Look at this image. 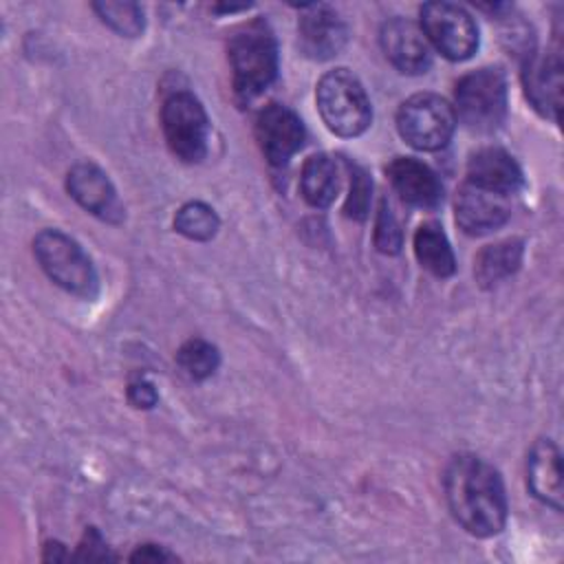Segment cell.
Returning a JSON list of instances; mask_svg holds the SVG:
<instances>
[{
    "instance_id": "cell-19",
    "label": "cell",
    "mask_w": 564,
    "mask_h": 564,
    "mask_svg": "<svg viewBox=\"0 0 564 564\" xmlns=\"http://www.w3.org/2000/svg\"><path fill=\"white\" fill-rule=\"evenodd\" d=\"M414 253L423 269L436 278H449L456 271L452 245L436 223H423L414 234Z\"/></svg>"
},
{
    "instance_id": "cell-22",
    "label": "cell",
    "mask_w": 564,
    "mask_h": 564,
    "mask_svg": "<svg viewBox=\"0 0 564 564\" xmlns=\"http://www.w3.org/2000/svg\"><path fill=\"white\" fill-rule=\"evenodd\" d=\"M176 364L189 379L203 381L216 372V368L220 364V355H218V348L212 346L209 341L189 339L178 348Z\"/></svg>"
},
{
    "instance_id": "cell-5",
    "label": "cell",
    "mask_w": 564,
    "mask_h": 564,
    "mask_svg": "<svg viewBox=\"0 0 564 564\" xmlns=\"http://www.w3.org/2000/svg\"><path fill=\"white\" fill-rule=\"evenodd\" d=\"M465 128L494 132L507 117V77L498 66L467 73L456 84V112Z\"/></svg>"
},
{
    "instance_id": "cell-10",
    "label": "cell",
    "mask_w": 564,
    "mask_h": 564,
    "mask_svg": "<svg viewBox=\"0 0 564 564\" xmlns=\"http://www.w3.org/2000/svg\"><path fill=\"white\" fill-rule=\"evenodd\" d=\"M68 194L93 216L106 223L123 220V205L110 178L95 163H77L66 174Z\"/></svg>"
},
{
    "instance_id": "cell-11",
    "label": "cell",
    "mask_w": 564,
    "mask_h": 564,
    "mask_svg": "<svg viewBox=\"0 0 564 564\" xmlns=\"http://www.w3.org/2000/svg\"><path fill=\"white\" fill-rule=\"evenodd\" d=\"M300 48L311 59L335 57L348 40V29L328 4H306L297 22Z\"/></svg>"
},
{
    "instance_id": "cell-4",
    "label": "cell",
    "mask_w": 564,
    "mask_h": 564,
    "mask_svg": "<svg viewBox=\"0 0 564 564\" xmlns=\"http://www.w3.org/2000/svg\"><path fill=\"white\" fill-rule=\"evenodd\" d=\"M315 101L326 128L339 137H359L372 121L370 99L348 68L328 70L317 82Z\"/></svg>"
},
{
    "instance_id": "cell-20",
    "label": "cell",
    "mask_w": 564,
    "mask_h": 564,
    "mask_svg": "<svg viewBox=\"0 0 564 564\" xmlns=\"http://www.w3.org/2000/svg\"><path fill=\"white\" fill-rule=\"evenodd\" d=\"M522 253H524V245L518 238H509V240L485 247L476 258V267H474L476 280L482 286H494L507 280L518 271L522 262Z\"/></svg>"
},
{
    "instance_id": "cell-14",
    "label": "cell",
    "mask_w": 564,
    "mask_h": 564,
    "mask_svg": "<svg viewBox=\"0 0 564 564\" xmlns=\"http://www.w3.org/2000/svg\"><path fill=\"white\" fill-rule=\"evenodd\" d=\"M467 183L505 198L516 194L524 185V178L511 154L500 148H482L467 163Z\"/></svg>"
},
{
    "instance_id": "cell-8",
    "label": "cell",
    "mask_w": 564,
    "mask_h": 564,
    "mask_svg": "<svg viewBox=\"0 0 564 564\" xmlns=\"http://www.w3.org/2000/svg\"><path fill=\"white\" fill-rule=\"evenodd\" d=\"M421 31L434 48L452 59H469L478 48V26L474 18L454 2H425L421 7Z\"/></svg>"
},
{
    "instance_id": "cell-26",
    "label": "cell",
    "mask_w": 564,
    "mask_h": 564,
    "mask_svg": "<svg viewBox=\"0 0 564 564\" xmlns=\"http://www.w3.org/2000/svg\"><path fill=\"white\" fill-rule=\"evenodd\" d=\"M128 401L134 405V408H141V410H150L156 405L159 401V392L156 388L145 381V379H137L128 386Z\"/></svg>"
},
{
    "instance_id": "cell-23",
    "label": "cell",
    "mask_w": 564,
    "mask_h": 564,
    "mask_svg": "<svg viewBox=\"0 0 564 564\" xmlns=\"http://www.w3.org/2000/svg\"><path fill=\"white\" fill-rule=\"evenodd\" d=\"M93 9L104 24L123 37H137L143 33L145 18L137 2H95Z\"/></svg>"
},
{
    "instance_id": "cell-24",
    "label": "cell",
    "mask_w": 564,
    "mask_h": 564,
    "mask_svg": "<svg viewBox=\"0 0 564 564\" xmlns=\"http://www.w3.org/2000/svg\"><path fill=\"white\" fill-rule=\"evenodd\" d=\"M350 170V189L348 198L344 205V214L355 220H364L370 209V192H372V181L368 172L359 165H348Z\"/></svg>"
},
{
    "instance_id": "cell-17",
    "label": "cell",
    "mask_w": 564,
    "mask_h": 564,
    "mask_svg": "<svg viewBox=\"0 0 564 564\" xmlns=\"http://www.w3.org/2000/svg\"><path fill=\"white\" fill-rule=\"evenodd\" d=\"M527 482L531 494L555 511L562 509V456L553 441L540 438L527 458Z\"/></svg>"
},
{
    "instance_id": "cell-27",
    "label": "cell",
    "mask_w": 564,
    "mask_h": 564,
    "mask_svg": "<svg viewBox=\"0 0 564 564\" xmlns=\"http://www.w3.org/2000/svg\"><path fill=\"white\" fill-rule=\"evenodd\" d=\"M77 557H82V560H106V557H110V553L106 549V542L97 533V529H93V527L86 529L84 540L79 542V549H77Z\"/></svg>"
},
{
    "instance_id": "cell-15",
    "label": "cell",
    "mask_w": 564,
    "mask_h": 564,
    "mask_svg": "<svg viewBox=\"0 0 564 564\" xmlns=\"http://www.w3.org/2000/svg\"><path fill=\"white\" fill-rule=\"evenodd\" d=\"M386 172L394 192L401 196L403 203L421 209H434L441 205L443 185L436 172L425 163L410 156H397L386 167Z\"/></svg>"
},
{
    "instance_id": "cell-21",
    "label": "cell",
    "mask_w": 564,
    "mask_h": 564,
    "mask_svg": "<svg viewBox=\"0 0 564 564\" xmlns=\"http://www.w3.org/2000/svg\"><path fill=\"white\" fill-rule=\"evenodd\" d=\"M218 227H220V220H218L214 207H209L200 200L185 203L174 216V229L189 240H198V242L212 240L216 236Z\"/></svg>"
},
{
    "instance_id": "cell-28",
    "label": "cell",
    "mask_w": 564,
    "mask_h": 564,
    "mask_svg": "<svg viewBox=\"0 0 564 564\" xmlns=\"http://www.w3.org/2000/svg\"><path fill=\"white\" fill-rule=\"evenodd\" d=\"M130 560L132 562H139V560L141 562H172V560H176V555H172L170 551H165L156 544H143L130 555Z\"/></svg>"
},
{
    "instance_id": "cell-9",
    "label": "cell",
    "mask_w": 564,
    "mask_h": 564,
    "mask_svg": "<svg viewBox=\"0 0 564 564\" xmlns=\"http://www.w3.org/2000/svg\"><path fill=\"white\" fill-rule=\"evenodd\" d=\"M256 139L271 165H286L304 145L306 130L302 119L282 104L264 106L256 117Z\"/></svg>"
},
{
    "instance_id": "cell-12",
    "label": "cell",
    "mask_w": 564,
    "mask_h": 564,
    "mask_svg": "<svg viewBox=\"0 0 564 564\" xmlns=\"http://www.w3.org/2000/svg\"><path fill=\"white\" fill-rule=\"evenodd\" d=\"M381 48L390 64L408 75L425 73L432 64L430 42L425 33L405 18H390L381 26Z\"/></svg>"
},
{
    "instance_id": "cell-13",
    "label": "cell",
    "mask_w": 564,
    "mask_h": 564,
    "mask_svg": "<svg viewBox=\"0 0 564 564\" xmlns=\"http://www.w3.org/2000/svg\"><path fill=\"white\" fill-rule=\"evenodd\" d=\"M522 86L531 106L557 121L562 97V59L560 53H527L522 68Z\"/></svg>"
},
{
    "instance_id": "cell-3",
    "label": "cell",
    "mask_w": 564,
    "mask_h": 564,
    "mask_svg": "<svg viewBox=\"0 0 564 564\" xmlns=\"http://www.w3.org/2000/svg\"><path fill=\"white\" fill-rule=\"evenodd\" d=\"M33 253L44 273L64 291L84 300H93L97 295L99 278L90 256L64 231H40L33 238Z\"/></svg>"
},
{
    "instance_id": "cell-6",
    "label": "cell",
    "mask_w": 564,
    "mask_h": 564,
    "mask_svg": "<svg viewBox=\"0 0 564 564\" xmlns=\"http://www.w3.org/2000/svg\"><path fill=\"white\" fill-rule=\"evenodd\" d=\"M454 108L434 93L412 95L397 112V130L414 150L434 152L445 148L454 134Z\"/></svg>"
},
{
    "instance_id": "cell-7",
    "label": "cell",
    "mask_w": 564,
    "mask_h": 564,
    "mask_svg": "<svg viewBox=\"0 0 564 564\" xmlns=\"http://www.w3.org/2000/svg\"><path fill=\"white\" fill-rule=\"evenodd\" d=\"M161 126L174 156L198 163L207 154L209 119L203 104L187 90L172 93L161 108Z\"/></svg>"
},
{
    "instance_id": "cell-1",
    "label": "cell",
    "mask_w": 564,
    "mask_h": 564,
    "mask_svg": "<svg viewBox=\"0 0 564 564\" xmlns=\"http://www.w3.org/2000/svg\"><path fill=\"white\" fill-rule=\"evenodd\" d=\"M445 498L456 522L476 538L502 531L507 496L500 474L480 456L460 454L445 469Z\"/></svg>"
},
{
    "instance_id": "cell-16",
    "label": "cell",
    "mask_w": 564,
    "mask_h": 564,
    "mask_svg": "<svg viewBox=\"0 0 564 564\" xmlns=\"http://www.w3.org/2000/svg\"><path fill=\"white\" fill-rule=\"evenodd\" d=\"M456 225L469 236H482L491 229H498L509 218V207L505 205L502 196L489 194L465 183L454 200Z\"/></svg>"
},
{
    "instance_id": "cell-2",
    "label": "cell",
    "mask_w": 564,
    "mask_h": 564,
    "mask_svg": "<svg viewBox=\"0 0 564 564\" xmlns=\"http://www.w3.org/2000/svg\"><path fill=\"white\" fill-rule=\"evenodd\" d=\"M227 51L238 99H256L278 75V44L273 31L264 20H251L229 37Z\"/></svg>"
},
{
    "instance_id": "cell-25",
    "label": "cell",
    "mask_w": 564,
    "mask_h": 564,
    "mask_svg": "<svg viewBox=\"0 0 564 564\" xmlns=\"http://www.w3.org/2000/svg\"><path fill=\"white\" fill-rule=\"evenodd\" d=\"M403 245V231L390 209V205L386 200H381L379 205V214H377V223H375V247L381 253H399Z\"/></svg>"
},
{
    "instance_id": "cell-18",
    "label": "cell",
    "mask_w": 564,
    "mask_h": 564,
    "mask_svg": "<svg viewBox=\"0 0 564 564\" xmlns=\"http://www.w3.org/2000/svg\"><path fill=\"white\" fill-rule=\"evenodd\" d=\"M300 189L311 207H328L339 192V174L326 154H313L304 161L300 174Z\"/></svg>"
}]
</instances>
